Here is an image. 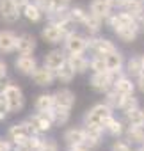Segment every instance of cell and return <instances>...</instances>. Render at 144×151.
<instances>
[{
	"label": "cell",
	"mask_w": 144,
	"mask_h": 151,
	"mask_svg": "<svg viewBox=\"0 0 144 151\" xmlns=\"http://www.w3.org/2000/svg\"><path fill=\"white\" fill-rule=\"evenodd\" d=\"M133 151H144V146H139V147H135Z\"/></svg>",
	"instance_id": "50"
},
{
	"label": "cell",
	"mask_w": 144,
	"mask_h": 151,
	"mask_svg": "<svg viewBox=\"0 0 144 151\" xmlns=\"http://www.w3.org/2000/svg\"><path fill=\"white\" fill-rule=\"evenodd\" d=\"M55 77H57V82H59V84H64V86H66V84H71V82L75 80L77 73H75L73 68L66 62L64 66H60V68L55 71Z\"/></svg>",
	"instance_id": "30"
},
{
	"label": "cell",
	"mask_w": 144,
	"mask_h": 151,
	"mask_svg": "<svg viewBox=\"0 0 144 151\" xmlns=\"http://www.w3.org/2000/svg\"><path fill=\"white\" fill-rule=\"evenodd\" d=\"M114 114V109L109 107L105 101L102 103H94L91 109L86 110L84 114V126H98V128H105V121Z\"/></svg>",
	"instance_id": "1"
},
{
	"label": "cell",
	"mask_w": 144,
	"mask_h": 151,
	"mask_svg": "<svg viewBox=\"0 0 144 151\" xmlns=\"http://www.w3.org/2000/svg\"><path fill=\"white\" fill-rule=\"evenodd\" d=\"M9 114H11V110H9V107H7V103L4 101L2 96H0V121H6Z\"/></svg>",
	"instance_id": "39"
},
{
	"label": "cell",
	"mask_w": 144,
	"mask_h": 151,
	"mask_svg": "<svg viewBox=\"0 0 144 151\" xmlns=\"http://www.w3.org/2000/svg\"><path fill=\"white\" fill-rule=\"evenodd\" d=\"M13 82L9 80V77H7V75H4V77H0V96H2L4 94V91L11 86Z\"/></svg>",
	"instance_id": "40"
},
{
	"label": "cell",
	"mask_w": 144,
	"mask_h": 151,
	"mask_svg": "<svg viewBox=\"0 0 144 151\" xmlns=\"http://www.w3.org/2000/svg\"><path fill=\"white\" fill-rule=\"evenodd\" d=\"M0 151H13V142L6 137V139H0Z\"/></svg>",
	"instance_id": "41"
},
{
	"label": "cell",
	"mask_w": 144,
	"mask_h": 151,
	"mask_svg": "<svg viewBox=\"0 0 144 151\" xmlns=\"http://www.w3.org/2000/svg\"><path fill=\"white\" fill-rule=\"evenodd\" d=\"M125 132H126L125 121L114 117V114L105 121V135H109V137H112V139H117V137H123Z\"/></svg>",
	"instance_id": "21"
},
{
	"label": "cell",
	"mask_w": 144,
	"mask_h": 151,
	"mask_svg": "<svg viewBox=\"0 0 144 151\" xmlns=\"http://www.w3.org/2000/svg\"><path fill=\"white\" fill-rule=\"evenodd\" d=\"M34 133H36V130L32 128V124L29 123V119H25V121L11 124L7 128V135L6 137L13 142V146H16V144H27Z\"/></svg>",
	"instance_id": "2"
},
{
	"label": "cell",
	"mask_w": 144,
	"mask_h": 151,
	"mask_svg": "<svg viewBox=\"0 0 144 151\" xmlns=\"http://www.w3.org/2000/svg\"><path fill=\"white\" fill-rule=\"evenodd\" d=\"M4 75H7V62L0 57V77H4Z\"/></svg>",
	"instance_id": "46"
},
{
	"label": "cell",
	"mask_w": 144,
	"mask_h": 151,
	"mask_svg": "<svg viewBox=\"0 0 144 151\" xmlns=\"http://www.w3.org/2000/svg\"><path fill=\"white\" fill-rule=\"evenodd\" d=\"M62 48L68 53H86L89 50V36H84V34L75 30L64 37Z\"/></svg>",
	"instance_id": "3"
},
{
	"label": "cell",
	"mask_w": 144,
	"mask_h": 151,
	"mask_svg": "<svg viewBox=\"0 0 144 151\" xmlns=\"http://www.w3.org/2000/svg\"><path fill=\"white\" fill-rule=\"evenodd\" d=\"M107 4L112 7V9H123V4H125V0H107Z\"/></svg>",
	"instance_id": "42"
},
{
	"label": "cell",
	"mask_w": 144,
	"mask_h": 151,
	"mask_svg": "<svg viewBox=\"0 0 144 151\" xmlns=\"http://www.w3.org/2000/svg\"><path fill=\"white\" fill-rule=\"evenodd\" d=\"M109 71L105 55H93L91 57V73H103Z\"/></svg>",
	"instance_id": "34"
},
{
	"label": "cell",
	"mask_w": 144,
	"mask_h": 151,
	"mask_svg": "<svg viewBox=\"0 0 144 151\" xmlns=\"http://www.w3.org/2000/svg\"><path fill=\"white\" fill-rule=\"evenodd\" d=\"M37 151H60V149H59L57 140H53V139H43V142H41V146H39Z\"/></svg>",
	"instance_id": "38"
},
{
	"label": "cell",
	"mask_w": 144,
	"mask_h": 151,
	"mask_svg": "<svg viewBox=\"0 0 144 151\" xmlns=\"http://www.w3.org/2000/svg\"><path fill=\"white\" fill-rule=\"evenodd\" d=\"M142 146H144V144H142Z\"/></svg>",
	"instance_id": "53"
},
{
	"label": "cell",
	"mask_w": 144,
	"mask_h": 151,
	"mask_svg": "<svg viewBox=\"0 0 144 151\" xmlns=\"http://www.w3.org/2000/svg\"><path fill=\"white\" fill-rule=\"evenodd\" d=\"M64 37H66V34H64V30H62L57 23L48 22V23L41 29V39H43L46 45H52V46L60 45V43H64Z\"/></svg>",
	"instance_id": "8"
},
{
	"label": "cell",
	"mask_w": 144,
	"mask_h": 151,
	"mask_svg": "<svg viewBox=\"0 0 144 151\" xmlns=\"http://www.w3.org/2000/svg\"><path fill=\"white\" fill-rule=\"evenodd\" d=\"M142 110H144V107H142Z\"/></svg>",
	"instance_id": "52"
},
{
	"label": "cell",
	"mask_w": 144,
	"mask_h": 151,
	"mask_svg": "<svg viewBox=\"0 0 144 151\" xmlns=\"http://www.w3.org/2000/svg\"><path fill=\"white\" fill-rule=\"evenodd\" d=\"M103 20L102 18H98V16H94L93 13H87V16H86V20H84V23H82V27L86 29V32L89 34V36H98L100 32H102V29H103Z\"/></svg>",
	"instance_id": "26"
},
{
	"label": "cell",
	"mask_w": 144,
	"mask_h": 151,
	"mask_svg": "<svg viewBox=\"0 0 144 151\" xmlns=\"http://www.w3.org/2000/svg\"><path fill=\"white\" fill-rule=\"evenodd\" d=\"M50 114H52V119H53L55 126H64V124H68V121L71 119V109H69V107L55 105V107L50 110Z\"/></svg>",
	"instance_id": "28"
},
{
	"label": "cell",
	"mask_w": 144,
	"mask_h": 151,
	"mask_svg": "<svg viewBox=\"0 0 144 151\" xmlns=\"http://www.w3.org/2000/svg\"><path fill=\"white\" fill-rule=\"evenodd\" d=\"M27 119H29V123L32 124V128L36 130V133H39V135L48 133V132L55 126L50 110H48V112H34V114L29 116Z\"/></svg>",
	"instance_id": "6"
},
{
	"label": "cell",
	"mask_w": 144,
	"mask_h": 151,
	"mask_svg": "<svg viewBox=\"0 0 144 151\" xmlns=\"http://www.w3.org/2000/svg\"><path fill=\"white\" fill-rule=\"evenodd\" d=\"M30 80L37 87H50V86H53V82L57 80V77H55V71L48 69L46 66H37L36 71L30 75Z\"/></svg>",
	"instance_id": "10"
},
{
	"label": "cell",
	"mask_w": 144,
	"mask_h": 151,
	"mask_svg": "<svg viewBox=\"0 0 144 151\" xmlns=\"http://www.w3.org/2000/svg\"><path fill=\"white\" fill-rule=\"evenodd\" d=\"M53 98H55V105H62V107H69V109H73V105L77 103L75 93L68 87H59L57 91H53Z\"/></svg>",
	"instance_id": "22"
},
{
	"label": "cell",
	"mask_w": 144,
	"mask_h": 151,
	"mask_svg": "<svg viewBox=\"0 0 144 151\" xmlns=\"http://www.w3.org/2000/svg\"><path fill=\"white\" fill-rule=\"evenodd\" d=\"M105 59H107V68H109V71L116 75V78L119 77V75L125 73V62H126V60H125V55H123L119 50H114L112 53L105 55Z\"/></svg>",
	"instance_id": "17"
},
{
	"label": "cell",
	"mask_w": 144,
	"mask_h": 151,
	"mask_svg": "<svg viewBox=\"0 0 144 151\" xmlns=\"http://www.w3.org/2000/svg\"><path fill=\"white\" fill-rule=\"evenodd\" d=\"M2 98H4V101L7 103L11 114H16V112H20V110L25 107V96H23V91H22V87H18L16 84H11V86L4 91Z\"/></svg>",
	"instance_id": "5"
},
{
	"label": "cell",
	"mask_w": 144,
	"mask_h": 151,
	"mask_svg": "<svg viewBox=\"0 0 144 151\" xmlns=\"http://www.w3.org/2000/svg\"><path fill=\"white\" fill-rule=\"evenodd\" d=\"M55 107L53 93H39L34 100V110L36 112H48Z\"/></svg>",
	"instance_id": "23"
},
{
	"label": "cell",
	"mask_w": 144,
	"mask_h": 151,
	"mask_svg": "<svg viewBox=\"0 0 144 151\" xmlns=\"http://www.w3.org/2000/svg\"><path fill=\"white\" fill-rule=\"evenodd\" d=\"M13 2H14V4H16V6L20 7V9H22V7H25V6H27V4L30 2V0H13Z\"/></svg>",
	"instance_id": "47"
},
{
	"label": "cell",
	"mask_w": 144,
	"mask_h": 151,
	"mask_svg": "<svg viewBox=\"0 0 144 151\" xmlns=\"http://www.w3.org/2000/svg\"><path fill=\"white\" fill-rule=\"evenodd\" d=\"M125 73L132 78H139L142 75V59L140 55H132L125 62Z\"/></svg>",
	"instance_id": "25"
},
{
	"label": "cell",
	"mask_w": 144,
	"mask_h": 151,
	"mask_svg": "<svg viewBox=\"0 0 144 151\" xmlns=\"http://www.w3.org/2000/svg\"><path fill=\"white\" fill-rule=\"evenodd\" d=\"M13 151H34L29 144H16V146H13Z\"/></svg>",
	"instance_id": "45"
},
{
	"label": "cell",
	"mask_w": 144,
	"mask_h": 151,
	"mask_svg": "<svg viewBox=\"0 0 144 151\" xmlns=\"http://www.w3.org/2000/svg\"><path fill=\"white\" fill-rule=\"evenodd\" d=\"M135 84H137V91L144 94V75H140L139 78H135Z\"/></svg>",
	"instance_id": "44"
},
{
	"label": "cell",
	"mask_w": 144,
	"mask_h": 151,
	"mask_svg": "<svg viewBox=\"0 0 144 151\" xmlns=\"http://www.w3.org/2000/svg\"><path fill=\"white\" fill-rule=\"evenodd\" d=\"M114 80H116V75L110 71H103V73H91L89 77V87L94 93L105 94L107 91H110L114 87Z\"/></svg>",
	"instance_id": "4"
},
{
	"label": "cell",
	"mask_w": 144,
	"mask_h": 151,
	"mask_svg": "<svg viewBox=\"0 0 144 151\" xmlns=\"http://www.w3.org/2000/svg\"><path fill=\"white\" fill-rule=\"evenodd\" d=\"M68 151H93L91 147H87L86 144H78V146H69Z\"/></svg>",
	"instance_id": "43"
},
{
	"label": "cell",
	"mask_w": 144,
	"mask_h": 151,
	"mask_svg": "<svg viewBox=\"0 0 144 151\" xmlns=\"http://www.w3.org/2000/svg\"><path fill=\"white\" fill-rule=\"evenodd\" d=\"M89 13H93L94 16L102 18L103 22H107L112 14H114V9L107 4V0H91L89 2Z\"/></svg>",
	"instance_id": "19"
},
{
	"label": "cell",
	"mask_w": 144,
	"mask_h": 151,
	"mask_svg": "<svg viewBox=\"0 0 144 151\" xmlns=\"http://www.w3.org/2000/svg\"><path fill=\"white\" fill-rule=\"evenodd\" d=\"M68 62V52L64 48H52L48 53H45L43 57V66H46L52 71H57L60 66H64Z\"/></svg>",
	"instance_id": "9"
},
{
	"label": "cell",
	"mask_w": 144,
	"mask_h": 151,
	"mask_svg": "<svg viewBox=\"0 0 144 151\" xmlns=\"http://www.w3.org/2000/svg\"><path fill=\"white\" fill-rule=\"evenodd\" d=\"M114 50H117V46L109 37H102L100 34L89 36V52H93V55H109Z\"/></svg>",
	"instance_id": "7"
},
{
	"label": "cell",
	"mask_w": 144,
	"mask_h": 151,
	"mask_svg": "<svg viewBox=\"0 0 144 151\" xmlns=\"http://www.w3.org/2000/svg\"><path fill=\"white\" fill-rule=\"evenodd\" d=\"M140 30H142V25H140V23H135V25L117 27V29H114V34H116L117 39L123 41V43H133V41H137Z\"/></svg>",
	"instance_id": "18"
},
{
	"label": "cell",
	"mask_w": 144,
	"mask_h": 151,
	"mask_svg": "<svg viewBox=\"0 0 144 151\" xmlns=\"http://www.w3.org/2000/svg\"><path fill=\"white\" fill-rule=\"evenodd\" d=\"M86 139H87V130L86 126H71L68 128L64 133H62V140L64 144L69 147V146H78V144H86Z\"/></svg>",
	"instance_id": "11"
},
{
	"label": "cell",
	"mask_w": 144,
	"mask_h": 151,
	"mask_svg": "<svg viewBox=\"0 0 144 151\" xmlns=\"http://www.w3.org/2000/svg\"><path fill=\"white\" fill-rule=\"evenodd\" d=\"M137 107H140L139 105V98H135V94H126V96H123V101H121L119 110L125 114V112H128L132 109H137Z\"/></svg>",
	"instance_id": "36"
},
{
	"label": "cell",
	"mask_w": 144,
	"mask_h": 151,
	"mask_svg": "<svg viewBox=\"0 0 144 151\" xmlns=\"http://www.w3.org/2000/svg\"><path fill=\"white\" fill-rule=\"evenodd\" d=\"M0 16L7 23H14L22 16V9L13 2V0H0Z\"/></svg>",
	"instance_id": "13"
},
{
	"label": "cell",
	"mask_w": 144,
	"mask_h": 151,
	"mask_svg": "<svg viewBox=\"0 0 144 151\" xmlns=\"http://www.w3.org/2000/svg\"><path fill=\"white\" fill-rule=\"evenodd\" d=\"M87 13H89V11H86L82 6H69V18L73 20L77 25H82V23H84Z\"/></svg>",
	"instance_id": "33"
},
{
	"label": "cell",
	"mask_w": 144,
	"mask_h": 151,
	"mask_svg": "<svg viewBox=\"0 0 144 151\" xmlns=\"http://www.w3.org/2000/svg\"><path fill=\"white\" fill-rule=\"evenodd\" d=\"M142 30H144V25H142Z\"/></svg>",
	"instance_id": "51"
},
{
	"label": "cell",
	"mask_w": 144,
	"mask_h": 151,
	"mask_svg": "<svg viewBox=\"0 0 144 151\" xmlns=\"http://www.w3.org/2000/svg\"><path fill=\"white\" fill-rule=\"evenodd\" d=\"M22 16H23L27 22H30V23H39V22L43 20L45 13L39 9V6L34 2V0H30L25 7H22Z\"/></svg>",
	"instance_id": "24"
},
{
	"label": "cell",
	"mask_w": 144,
	"mask_h": 151,
	"mask_svg": "<svg viewBox=\"0 0 144 151\" xmlns=\"http://www.w3.org/2000/svg\"><path fill=\"white\" fill-rule=\"evenodd\" d=\"M110 151H133V144L125 137H117V139H114L112 140V144H110Z\"/></svg>",
	"instance_id": "35"
},
{
	"label": "cell",
	"mask_w": 144,
	"mask_h": 151,
	"mask_svg": "<svg viewBox=\"0 0 144 151\" xmlns=\"http://www.w3.org/2000/svg\"><path fill=\"white\" fill-rule=\"evenodd\" d=\"M37 48L36 36L30 32H23L18 36V45H16V53L18 55H32Z\"/></svg>",
	"instance_id": "12"
},
{
	"label": "cell",
	"mask_w": 144,
	"mask_h": 151,
	"mask_svg": "<svg viewBox=\"0 0 144 151\" xmlns=\"http://www.w3.org/2000/svg\"><path fill=\"white\" fill-rule=\"evenodd\" d=\"M103 96H105V98H103V101H105L109 107H112L114 110H119V107H121V101H123V96H125V94H119V93L112 87V89H110V91H107Z\"/></svg>",
	"instance_id": "32"
},
{
	"label": "cell",
	"mask_w": 144,
	"mask_h": 151,
	"mask_svg": "<svg viewBox=\"0 0 144 151\" xmlns=\"http://www.w3.org/2000/svg\"><path fill=\"white\" fill-rule=\"evenodd\" d=\"M114 89L119 93V94H133L135 93V89H137V84H135V78H132V77H128L126 73H123V75H119V77L114 80Z\"/></svg>",
	"instance_id": "20"
},
{
	"label": "cell",
	"mask_w": 144,
	"mask_h": 151,
	"mask_svg": "<svg viewBox=\"0 0 144 151\" xmlns=\"http://www.w3.org/2000/svg\"><path fill=\"white\" fill-rule=\"evenodd\" d=\"M18 34L13 30H0V55H9L16 52Z\"/></svg>",
	"instance_id": "15"
},
{
	"label": "cell",
	"mask_w": 144,
	"mask_h": 151,
	"mask_svg": "<svg viewBox=\"0 0 144 151\" xmlns=\"http://www.w3.org/2000/svg\"><path fill=\"white\" fill-rule=\"evenodd\" d=\"M140 59H142V75H144V53H140Z\"/></svg>",
	"instance_id": "49"
},
{
	"label": "cell",
	"mask_w": 144,
	"mask_h": 151,
	"mask_svg": "<svg viewBox=\"0 0 144 151\" xmlns=\"http://www.w3.org/2000/svg\"><path fill=\"white\" fill-rule=\"evenodd\" d=\"M125 116V123L126 124H135V126H144V110L142 107H137V109H132L128 112L123 114Z\"/></svg>",
	"instance_id": "31"
},
{
	"label": "cell",
	"mask_w": 144,
	"mask_h": 151,
	"mask_svg": "<svg viewBox=\"0 0 144 151\" xmlns=\"http://www.w3.org/2000/svg\"><path fill=\"white\" fill-rule=\"evenodd\" d=\"M34 2L39 6V9H41L45 14H48L50 11H53L57 6H66V4H60L59 0H34Z\"/></svg>",
	"instance_id": "37"
},
{
	"label": "cell",
	"mask_w": 144,
	"mask_h": 151,
	"mask_svg": "<svg viewBox=\"0 0 144 151\" xmlns=\"http://www.w3.org/2000/svg\"><path fill=\"white\" fill-rule=\"evenodd\" d=\"M59 2H60V4H66V6H69V4H71V0H59Z\"/></svg>",
	"instance_id": "48"
},
{
	"label": "cell",
	"mask_w": 144,
	"mask_h": 151,
	"mask_svg": "<svg viewBox=\"0 0 144 151\" xmlns=\"http://www.w3.org/2000/svg\"><path fill=\"white\" fill-rule=\"evenodd\" d=\"M68 64L77 75H86L91 69V59L86 57V53H68Z\"/></svg>",
	"instance_id": "16"
},
{
	"label": "cell",
	"mask_w": 144,
	"mask_h": 151,
	"mask_svg": "<svg viewBox=\"0 0 144 151\" xmlns=\"http://www.w3.org/2000/svg\"><path fill=\"white\" fill-rule=\"evenodd\" d=\"M123 11L133 14V16L144 25V0H125Z\"/></svg>",
	"instance_id": "27"
},
{
	"label": "cell",
	"mask_w": 144,
	"mask_h": 151,
	"mask_svg": "<svg viewBox=\"0 0 144 151\" xmlns=\"http://www.w3.org/2000/svg\"><path fill=\"white\" fill-rule=\"evenodd\" d=\"M36 68H37V59L34 55H18L14 59V69L20 75L30 77V75L36 71Z\"/></svg>",
	"instance_id": "14"
},
{
	"label": "cell",
	"mask_w": 144,
	"mask_h": 151,
	"mask_svg": "<svg viewBox=\"0 0 144 151\" xmlns=\"http://www.w3.org/2000/svg\"><path fill=\"white\" fill-rule=\"evenodd\" d=\"M125 137L133 144V146H142L144 144V126H135V124H126Z\"/></svg>",
	"instance_id": "29"
}]
</instances>
